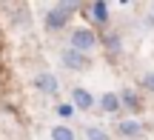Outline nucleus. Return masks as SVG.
Masks as SVG:
<instances>
[{"mask_svg": "<svg viewBox=\"0 0 154 140\" xmlns=\"http://www.w3.org/2000/svg\"><path fill=\"white\" fill-rule=\"evenodd\" d=\"M77 9V3H57L54 9L46 14V29H51V32H57V29H63L69 23V17H72V11Z\"/></svg>", "mask_w": 154, "mask_h": 140, "instance_id": "nucleus-1", "label": "nucleus"}, {"mask_svg": "<svg viewBox=\"0 0 154 140\" xmlns=\"http://www.w3.org/2000/svg\"><path fill=\"white\" fill-rule=\"evenodd\" d=\"M94 46H97V34L91 32V29H74L72 32V49H77V51H91Z\"/></svg>", "mask_w": 154, "mask_h": 140, "instance_id": "nucleus-2", "label": "nucleus"}, {"mask_svg": "<svg viewBox=\"0 0 154 140\" xmlns=\"http://www.w3.org/2000/svg\"><path fill=\"white\" fill-rule=\"evenodd\" d=\"M60 60H63V66L66 69H72V72H80V69H88V57L83 54V51H77V49H63V54H60Z\"/></svg>", "mask_w": 154, "mask_h": 140, "instance_id": "nucleus-3", "label": "nucleus"}, {"mask_svg": "<svg viewBox=\"0 0 154 140\" xmlns=\"http://www.w3.org/2000/svg\"><path fill=\"white\" fill-rule=\"evenodd\" d=\"M32 86H34L37 92H43V95H57V89H60V83H57V77H54L51 72H40V74H34Z\"/></svg>", "mask_w": 154, "mask_h": 140, "instance_id": "nucleus-4", "label": "nucleus"}, {"mask_svg": "<svg viewBox=\"0 0 154 140\" xmlns=\"http://www.w3.org/2000/svg\"><path fill=\"white\" fill-rule=\"evenodd\" d=\"M72 106L80 109V112H88V109L94 106V97L88 95L86 89H72Z\"/></svg>", "mask_w": 154, "mask_h": 140, "instance_id": "nucleus-5", "label": "nucleus"}, {"mask_svg": "<svg viewBox=\"0 0 154 140\" xmlns=\"http://www.w3.org/2000/svg\"><path fill=\"white\" fill-rule=\"evenodd\" d=\"M120 95H114V92H106L103 97H100V109H103L106 114H114V112H120Z\"/></svg>", "mask_w": 154, "mask_h": 140, "instance_id": "nucleus-6", "label": "nucleus"}, {"mask_svg": "<svg viewBox=\"0 0 154 140\" xmlns=\"http://www.w3.org/2000/svg\"><path fill=\"white\" fill-rule=\"evenodd\" d=\"M117 132H120L123 137H140L143 135V123H140V120H120Z\"/></svg>", "mask_w": 154, "mask_h": 140, "instance_id": "nucleus-7", "label": "nucleus"}, {"mask_svg": "<svg viewBox=\"0 0 154 140\" xmlns=\"http://www.w3.org/2000/svg\"><path fill=\"white\" fill-rule=\"evenodd\" d=\"M91 17H94V23H106V20H109V6L100 3V0L91 3Z\"/></svg>", "mask_w": 154, "mask_h": 140, "instance_id": "nucleus-8", "label": "nucleus"}, {"mask_svg": "<svg viewBox=\"0 0 154 140\" xmlns=\"http://www.w3.org/2000/svg\"><path fill=\"white\" fill-rule=\"evenodd\" d=\"M120 103H123V106H128L131 112H137V109H140V97L134 95V92H123V95H120Z\"/></svg>", "mask_w": 154, "mask_h": 140, "instance_id": "nucleus-9", "label": "nucleus"}, {"mask_svg": "<svg viewBox=\"0 0 154 140\" xmlns=\"http://www.w3.org/2000/svg\"><path fill=\"white\" fill-rule=\"evenodd\" d=\"M51 140H74V132L69 126H54L51 129Z\"/></svg>", "mask_w": 154, "mask_h": 140, "instance_id": "nucleus-10", "label": "nucleus"}, {"mask_svg": "<svg viewBox=\"0 0 154 140\" xmlns=\"http://www.w3.org/2000/svg\"><path fill=\"white\" fill-rule=\"evenodd\" d=\"M86 137H88V140H111L103 129H100V126H88V129H86Z\"/></svg>", "mask_w": 154, "mask_h": 140, "instance_id": "nucleus-11", "label": "nucleus"}, {"mask_svg": "<svg viewBox=\"0 0 154 140\" xmlns=\"http://www.w3.org/2000/svg\"><path fill=\"white\" fill-rule=\"evenodd\" d=\"M57 114H60L63 120L72 117V114H74V106H72V103H60V106H57Z\"/></svg>", "mask_w": 154, "mask_h": 140, "instance_id": "nucleus-12", "label": "nucleus"}, {"mask_svg": "<svg viewBox=\"0 0 154 140\" xmlns=\"http://www.w3.org/2000/svg\"><path fill=\"white\" fill-rule=\"evenodd\" d=\"M143 86L149 92H154V72H149V74H143Z\"/></svg>", "mask_w": 154, "mask_h": 140, "instance_id": "nucleus-13", "label": "nucleus"}, {"mask_svg": "<svg viewBox=\"0 0 154 140\" xmlns=\"http://www.w3.org/2000/svg\"><path fill=\"white\" fill-rule=\"evenodd\" d=\"M106 46H109V51H117V49H120V40H117L114 34H111V37L106 40Z\"/></svg>", "mask_w": 154, "mask_h": 140, "instance_id": "nucleus-14", "label": "nucleus"}, {"mask_svg": "<svg viewBox=\"0 0 154 140\" xmlns=\"http://www.w3.org/2000/svg\"><path fill=\"white\" fill-rule=\"evenodd\" d=\"M151 11H154V6H151Z\"/></svg>", "mask_w": 154, "mask_h": 140, "instance_id": "nucleus-15", "label": "nucleus"}]
</instances>
